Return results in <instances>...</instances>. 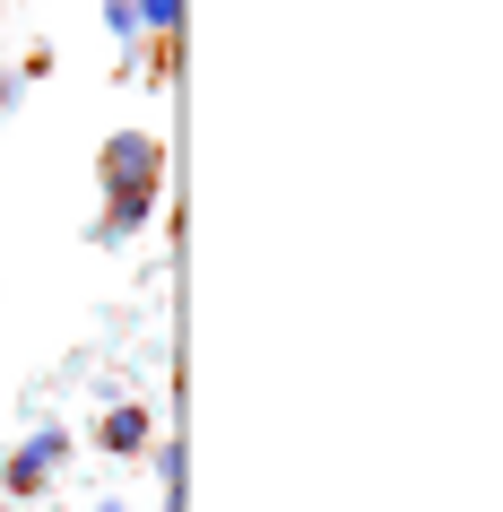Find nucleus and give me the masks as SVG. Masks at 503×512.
<instances>
[{"instance_id":"obj_1","label":"nucleus","mask_w":503,"mask_h":512,"mask_svg":"<svg viewBox=\"0 0 503 512\" xmlns=\"http://www.w3.org/2000/svg\"><path fill=\"white\" fill-rule=\"evenodd\" d=\"M157 209H165V183H105V209H96V226H87V252L139 243L148 226H157Z\"/></svg>"},{"instance_id":"obj_2","label":"nucleus","mask_w":503,"mask_h":512,"mask_svg":"<svg viewBox=\"0 0 503 512\" xmlns=\"http://www.w3.org/2000/svg\"><path fill=\"white\" fill-rule=\"evenodd\" d=\"M61 469H70V426H35L18 452L0 460V486H9L18 504H35V495H53Z\"/></svg>"},{"instance_id":"obj_3","label":"nucleus","mask_w":503,"mask_h":512,"mask_svg":"<svg viewBox=\"0 0 503 512\" xmlns=\"http://www.w3.org/2000/svg\"><path fill=\"white\" fill-rule=\"evenodd\" d=\"M96 183H165V139L148 131V122L113 131L105 148H96Z\"/></svg>"},{"instance_id":"obj_4","label":"nucleus","mask_w":503,"mask_h":512,"mask_svg":"<svg viewBox=\"0 0 503 512\" xmlns=\"http://www.w3.org/2000/svg\"><path fill=\"white\" fill-rule=\"evenodd\" d=\"M148 443H157V408L148 400H113L96 417V452L105 460H148Z\"/></svg>"},{"instance_id":"obj_5","label":"nucleus","mask_w":503,"mask_h":512,"mask_svg":"<svg viewBox=\"0 0 503 512\" xmlns=\"http://www.w3.org/2000/svg\"><path fill=\"white\" fill-rule=\"evenodd\" d=\"M139 44H183V0H139Z\"/></svg>"},{"instance_id":"obj_6","label":"nucleus","mask_w":503,"mask_h":512,"mask_svg":"<svg viewBox=\"0 0 503 512\" xmlns=\"http://www.w3.org/2000/svg\"><path fill=\"white\" fill-rule=\"evenodd\" d=\"M148 469H157L165 495H183V443H165V434H157V443H148Z\"/></svg>"},{"instance_id":"obj_7","label":"nucleus","mask_w":503,"mask_h":512,"mask_svg":"<svg viewBox=\"0 0 503 512\" xmlns=\"http://www.w3.org/2000/svg\"><path fill=\"white\" fill-rule=\"evenodd\" d=\"M96 512H122V495H113V504H96Z\"/></svg>"}]
</instances>
